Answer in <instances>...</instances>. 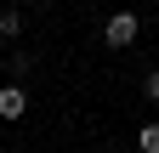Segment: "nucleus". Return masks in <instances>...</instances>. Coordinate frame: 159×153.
<instances>
[{
	"instance_id": "nucleus-1",
	"label": "nucleus",
	"mask_w": 159,
	"mask_h": 153,
	"mask_svg": "<svg viewBox=\"0 0 159 153\" xmlns=\"http://www.w3.org/2000/svg\"><path fill=\"white\" fill-rule=\"evenodd\" d=\"M136 34H142V17H136V11H108V23H102V40H108V51H125V46H136Z\"/></svg>"
},
{
	"instance_id": "nucleus-5",
	"label": "nucleus",
	"mask_w": 159,
	"mask_h": 153,
	"mask_svg": "<svg viewBox=\"0 0 159 153\" xmlns=\"http://www.w3.org/2000/svg\"><path fill=\"white\" fill-rule=\"evenodd\" d=\"M142 97H148V102H159V68H153L148 80H142Z\"/></svg>"
},
{
	"instance_id": "nucleus-4",
	"label": "nucleus",
	"mask_w": 159,
	"mask_h": 153,
	"mask_svg": "<svg viewBox=\"0 0 159 153\" xmlns=\"http://www.w3.org/2000/svg\"><path fill=\"white\" fill-rule=\"evenodd\" d=\"M136 147H142V153H159V119H153V125H142V130H136Z\"/></svg>"
},
{
	"instance_id": "nucleus-2",
	"label": "nucleus",
	"mask_w": 159,
	"mask_h": 153,
	"mask_svg": "<svg viewBox=\"0 0 159 153\" xmlns=\"http://www.w3.org/2000/svg\"><path fill=\"white\" fill-rule=\"evenodd\" d=\"M23 113H29V91L23 85H0V119H23Z\"/></svg>"
},
{
	"instance_id": "nucleus-3",
	"label": "nucleus",
	"mask_w": 159,
	"mask_h": 153,
	"mask_svg": "<svg viewBox=\"0 0 159 153\" xmlns=\"http://www.w3.org/2000/svg\"><path fill=\"white\" fill-rule=\"evenodd\" d=\"M17 34H23V11L6 6V11H0V40H17Z\"/></svg>"
}]
</instances>
